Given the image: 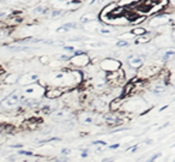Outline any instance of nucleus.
Returning a JSON list of instances; mask_svg holds the SVG:
<instances>
[{"label": "nucleus", "instance_id": "ddd939ff", "mask_svg": "<svg viewBox=\"0 0 175 162\" xmlns=\"http://www.w3.org/2000/svg\"><path fill=\"white\" fill-rule=\"evenodd\" d=\"M47 11H48V9H47L46 6H39V7H36V9H35L36 13H42V14L47 13Z\"/></svg>", "mask_w": 175, "mask_h": 162}, {"label": "nucleus", "instance_id": "aec40b11", "mask_svg": "<svg viewBox=\"0 0 175 162\" xmlns=\"http://www.w3.org/2000/svg\"><path fill=\"white\" fill-rule=\"evenodd\" d=\"M65 25H66V27L69 28V30H71L72 28H77V27H78V24H77V23H66Z\"/></svg>", "mask_w": 175, "mask_h": 162}, {"label": "nucleus", "instance_id": "a878e982", "mask_svg": "<svg viewBox=\"0 0 175 162\" xmlns=\"http://www.w3.org/2000/svg\"><path fill=\"white\" fill-rule=\"evenodd\" d=\"M173 54H175V52H172V50H169V52H167V53H166V55H164V59L169 58V56H170V55H173Z\"/></svg>", "mask_w": 175, "mask_h": 162}, {"label": "nucleus", "instance_id": "cd10ccee", "mask_svg": "<svg viewBox=\"0 0 175 162\" xmlns=\"http://www.w3.org/2000/svg\"><path fill=\"white\" fill-rule=\"evenodd\" d=\"M60 59L61 60H70V58L66 56V55H60Z\"/></svg>", "mask_w": 175, "mask_h": 162}, {"label": "nucleus", "instance_id": "b1692460", "mask_svg": "<svg viewBox=\"0 0 175 162\" xmlns=\"http://www.w3.org/2000/svg\"><path fill=\"white\" fill-rule=\"evenodd\" d=\"M61 14H62V12H61V11H53V12H52V16H53V17L61 16Z\"/></svg>", "mask_w": 175, "mask_h": 162}, {"label": "nucleus", "instance_id": "c756f323", "mask_svg": "<svg viewBox=\"0 0 175 162\" xmlns=\"http://www.w3.org/2000/svg\"><path fill=\"white\" fill-rule=\"evenodd\" d=\"M137 148H138V145H134V146H133V148H131V149H130V150H131V151H133V152H134V151H136V150H137Z\"/></svg>", "mask_w": 175, "mask_h": 162}, {"label": "nucleus", "instance_id": "2f4dec72", "mask_svg": "<svg viewBox=\"0 0 175 162\" xmlns=\"http://www.w3.org/2000/svg\"><path fill=\"white\" fill-rule=\"evenodd\" d=\"M86 156H88V154H86V151H83V152H82V157H84V159H85Z\"/></svg>", "mask_w": 175, "mask_h": 162}, {"label": "nucleus", "instance_id": "9b49d317", "mask_svg": "<svg viewBox=\"0 0 175 162\" xmlns=\"http://www.w3.org/2000/svg\"><path fill=\"white\" fill-rule=\"evenodd\" d=\"M166 90H167V88H166L164 85H157L152 91H154L155 94H162V93H164Z\"/></svg>", "mask_w": 175, "mask_h": 162}, {"label": "nucleus", "instance_id": "4be33fe9", "mask_svg": "<svg viewBox=\"0 0 175 162\" xmlns=\"http://www.w3.org/2000/svg\"><path fill=\"white\" fill-rule=\"evenodd\" d=\"M20 155H26V156H33V152L31 151H23V150H20L19 151Z\"/></svg>", "mask_w": 175, "mask_h": 162}, {"label": "nucleus", "instance_id": "c9c22d12", "mask_svg": "<svg viewBox=\"0 0 175 162\" xmlns=\"http://www.w3.org/2000/svg\"><path fill=\"white\" fill-rule=\"evenodd\" d=\"M173 146H175V143H174V144H173Z\"/></svg>", "mask_w": 175, "mask_h": 162}, {"label": "nucleus", "instance_id": "39448f33", "mask_svg": "<svg viewBox=\"0 0 175 162\" xmlns=\"http://www.w3.org/2000/svg\"><path fill=\"white\" fill-rule=\"evenodd\" d=\"M24 93L28 94V95H33L34 97H39L43 94V90L40 86H30V88H26V89L24 90Z\"/></svg>", "mask_w": 175, "mask_h": 162}, {"label": "nucleus", "instance_id": "a211bd4d", "mask_svg": "<svg viewBox=\"0 0 175 162\" xmlns=\"http://www.w3.org/2000/svg\"><path fill=\"white\" fill-rule=\"evenodd\" d=\"M52 141H60V138H58V137H52V138L45 139V141H41V143H48V142H52Z\"/></svg>", "mask_w": 175, "mask_h": 162}, {"label": "nucleus", "instance_id": "2eb2a0df", "mask_svg": "<svg viewBox=\"0 0 175 162\" xmlns=\"http://www.w3.org/2000/svg\"><path fill=\"white\" fill-rule=\"evenodd\" d=\"M64 49L66 50V52H70V53H73L75 54V52H76V48L73 47V46H65L64 47Z\"/></svg>", "mask_w": 175, "mask_h": 162}, {"label": "nucleus", "instance_id": "6ab92c4d", "mask_svg": "<svg viewBox=\"0 0 175 162\" xmlns=\"http://www.w3.org/2000/svg\"><path fill=\"white\" fill-rule=\"evenodd\" d=\"M116 46H118V47H126V46H128V42H126V41H119V42H116Z\"/></svg>", "mask_w": 175, "mask_h": 162}, {"label": "nucleus", "instance_id": "412c9836", "mask_svg": "<svg viewBox=\"0 0 175 162\" xmlns=\"http://www.w3.org/2000/svg\"><path fill=\"white\" fill-rule=\"evenodd\" d=\"M101 34H103V35H109V34H111L112 31L111 30H108V29H100V30H98Z\"/></svg>", "mask_w": 175, "mask_h": 162}, {"label": "nucleus", "instance_id": "f03ea898", "mask_svg": "<svg viewBox=\"0 0 175 162\" xmlns=\"http://www.w3.org/2000/svg\"><path fill=\"white\" fill-rule=\"evenodd\" d=\"M19 101H20V97L18 96V95L17 94H12V95L5 97L1 101V105L4 107H6V108H13V107H16L19 103Z\"/></svg>", "mask_w": 175, "mask_h": 162}, {"label": "nucleus", "instance_id": "f3484780", "mask_svg": "<svg viewBox=\"0 0 175 162\" xmlns=\"http://www.w3.org/2000/svg\"><path fill=\"white\" fill-rule=\"evenodd\" d=\"M159 156H161V152H157V154H155V155L154 156H152V157H150L147 162H155V160H157Z\"/></svg>", "mask_w": 175, "mask_h": 162}, {"label": "nucleus", "instance_id": "4468645a", "mask_svg": "<svg viewBox=\"0 0 175 162\" xmlns=\"http://www.w3.org/2000/svg\"><path fill=\"white\" fill-rule=\"evenodd\" d=\"M64 115H65V110H56V112H54L52 114V116L55 118V119H56V118H62Z\"/></svg>", "mask_w": 175, "mask_h": 162}, {"label": "nucleus", "instance_id": "1a4fd4ad", "mask_svg": "<svg viewBox=\"0 0 175 162\" xmlns=\"http://www.w3.org/2000/svg\"><path fill=\"white\" fill-rule=\"evenodd\" d=\"M16 82H18V78H17L16 75H10L9 77H7V79H6V83H9V84H13V83H16Z\"/></svg>", "mask_w": 175, "mask_h": 162}, {"label": "nucleus", "instance_id": "9d476101", "mask_svg": "<svg viewBox=\"0 0 175 162\" xmlns=\"http://www.w3.org/2000/svg\"><path fill=\"white\" fill-rule=\"evenodd\" d=\"M132 89H133V83H128V84L125 86V89H123V93H122V95H121V97H123L125 95H127Z\"/></svg>", "mask_w": 175, "mask_h": 162}, {"label": "nucleus", "instance_id": "72a5a7b5", "mask_svg": "<svg viewBox=\"0 0 175 162\" xmlns=\"http://www.w3.org/2000/svg\"><path fill=\"white\" fill-rule=\"evenodd\" d=\"M167 107H168V106H163V107H162V108H161V110H164V109H166V108H167Z\"/></svg>", "mask_w": 175, "mask_h": 162}, {"label": "nucleus", "instance_id": "c85d7f7f", "mask_svg": "<svg viewBox=\"0 0 175 162\" xmlns=\"http://www.w3.org/2000/svg\"><path fill=\"white\" fill-rule=\"evenodd\" d=\"M168 125H169V123H166V124H164V125H163V126H161V127H159V129H158V130H162V129H166V127H167V126H168Z\"/></svg>", "mask_w": 175, "mask_h": 162}, {"label": "nucleus", "instance_id": "423d86ee", "mask_svg": "<svg viewBox=\"0 0 175 162\" xmlns=\"http://www.w3.org/2000/svg\"><path fill=\"white\" fill-rule=\"evenodd\" d=\"M61 94H62V90L58 89V88H52V89L47 90L45 95H46L48 99H56V97H59Z\"/></svg>", "mask_w": 175, "mask_h": 162}, {"label": "nucleus", "instance_id": "f257e3e1", "mask_svg": "<svg viewBox=\"0 0 175 162\" xmlns=\"http://www.w3.org/2000/svg\"><path fill=\"white\" fill-rule=\"evenodd\" d=\"M101 67L103 70H107V71H111V72H115L120 70V63L115 59H106L101 63Z\"/></svg>", "mask_w": 175, "mask_h": 162}, {"label": "nucleus", "instance_id": "0eeeda50", "mask_svg": "<svg viewBox=\"0 0 175 162\" xmlns=\"http://www.w3.org/2000/svg\"><path fill=\"white\" fill-rule=\"evenodd\" d=\"M95 19H96V14L92 13V12H89V13L83 14L79 20H81V23L85 24V23H90V22H94Z\"/></svg>", "mask_w": 175, "mask_h": 162}, {"label": "nucleus", "instance_id": "7c9ffc66", "mask_svg": "<svg viewBox=\"0 0 175 162\" xmlns=\"http://www.w3.org/2000/svg\"><path fill=\"white\" fill-rule=\"evenodd\" d=\"M12 146H13V148H22L23 145H22V144H16V145H12Z\"/></svg>", "mask_w": 175, "mask_h": 162}, {"label": "nucleus", "instance_id": "7ed1b4c3", "mask_svg": "<svg viewBox=\"0 0 175 162\" xmlns=\"http://www.w3.org/2000/svg\"><path fill=\"white\" fill-rule=\"evenodd\" d=\"M39 80V76L35 75V73H29V75L23 76L20 79H18V82L22 85H29V84H34Z\"/></svg>", "mask_w": 175, "mask_h": 162}, {"label": "nucleus", "instance_id": "e433bc0d", "mask_svg": "<svg viewBox=\"0 0 175 162\" xmlns=\"http://www.w3.org/2000/svg\"><path fill=\"white\" fill-rule=\"evenodd\" d=\"M174 37H175V34H174Z\"/></svg>", "mask_w": 175, "mask_h": 162}, {"label": "nucleus", "instance_id": "bb28decb", "mask_svg": "<svg viewBox=\"0 0 175 162\" xmlns=\"http://www.w3.org/2000/svg\"><path fill=\"white\" fill-rule=\"evenodd\" d=\"M70 152H71V150H69V149H62V150H61L62 155H65V154H70Z\"/></svg>", "mask_w": 175, "mask_h": 162}, {"label": "nucleus", "instance_id": "393cba45", "mask_svg": "<svg viewBox=\"0 0 175 162\" xmlns=\"http://www.w3.org/2000/svg\"><path fill=\"white\" fill-rule=\"evenodd\" d=\"M119 146H120V144L116 143V144H113V145H109V149H118Z\"/></svg>", "mask_w": 175, "mask_h": 162}, {"label": "nucleus", "instance_id": "dca6fc26", "mask_svg": "<svg viewBox=\"0 0 175 162\" xmlns=\"http://www.w3.org/2000/svg\"><path fill=\"white\" fill-rule=\"evenodd\" d=\"M69 31V28L66 25H61L58 28V33H67Z\"/></svg>", "mask_w": 175, "mask_h": 162}, {"label": "nucleus", "instance_id": "5701e85b", "mask_svg": "<svg viewBox=\"0 0 175 162\" xmlns=\"http://www.w3.org/2000/svg\"><path fill=\"white\" fill-rule=\"evenodd\" d=\"M92 144H100L102 146H106L107 145V143L104 141H95V142H92Z\"/></svg>", "mask_w": 175, "mask_h": 162}, {"label": "nucleus", "instance_id": "4c0bfd02", "mask_svg": "<svg viewBox=\"0 0 175 162\" xmlns=\"http://www.w3.org/2000/svg\"><path fill=\"white\" fill-rule=\"evenodd\" d=\"M173 162H175V160H174V161H173Z\"/></svg>", "mask_w": 175, "mask_h": 162}, {"label": "nucleus", "instance_id": "f704fd0d", "mask_svg": "<svg viewBox=\"0 0 175 162\" xmlns=\"http://www.w3.org/2000/svg\"><path fill=\"white\" fill-rule=\"evenodd\" d=\"M103 162H113V161H109V160H103Z\"/></svg>", "mask_w": 175, "mask_h": 162}, {"label": "nucleus", "instance_id": "20e7f679", "mask_svg": "<svg viewBox=\"0 0 175 162\" xmlns=\"http://www.w3.org/2000/svg\"><path fill=\"white\" fill-rule=\"evenodd\" d=\"M128 64H130L131 67L138 69V67H139V66H142V64H143V56H140V55H132V56L130 58Z\"/></svg>", "mask_w": 175, "mask_h": 162}, {"label": "nucleus", "instance_id": "f8f14e48", "mask_svg": "<svg viewBox=\"0 0 175 162\" xmlns=\"http://www.w3.org/2000/svg\"><path fill=\"white\" fill-rule=\"evenodd\" d=\"M132 34H134V35H145L147 34V30L145 29H143V28H137V29H134V30L132 31Z\"/></svg>", "mask_w": 175, "mask_h": 162}, {"label": "nucleus", "instance_id": "6e6552de", "mask_svg": "<svg viewBox=\"0 0 175 162\" xmlns=\"http://www.w3.org/2000/svg\"><path fill=\"white\" fill-rule=\"evenodd\" d=\"M106 123H107L111 127H113V126H116V125H118V124L120 123V120H119V118H118V116L109 115V116H106Z\"/></svg>", "mask_w": 175, "mask_h": 162}, {"label": "nucleus", "instance_id": "473e14b6", "mask_svg": "<svg viewBox=\"0 0 175 162\" xmlns=\"http://www.w3.org/2000/svg\"><path fill=\"white\" fill-rule=\"evenodd\" d=\"M1 73H4V69L0 66V75H1Z\"/></svg>", "mask_w": 175, "mask_h": 162}]
</instances>
